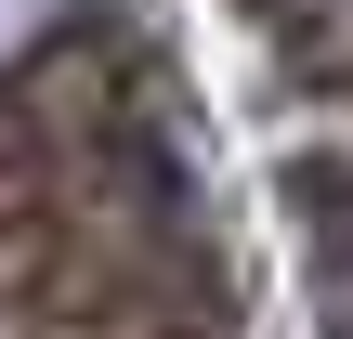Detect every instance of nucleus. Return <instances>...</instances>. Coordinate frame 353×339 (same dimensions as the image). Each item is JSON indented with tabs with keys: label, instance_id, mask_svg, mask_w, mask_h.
I'll return each mask as SVG.
<instances>
[{
	"label": "nucleus",
	"instance_id": "nucleus-1",
	"mask_svg": "<svg viewBox=\"0 0 353 339\" xmlns=\"http://www.w3.org/2000/svg\"><path fill=\"white\" fill-rule=\"evenodd\" d=\"M0 339H262L157 0H0Z\"/></svg>",
	"mask_w": 353,
	"mask_h": 339
}]
</instances>
